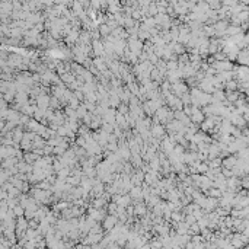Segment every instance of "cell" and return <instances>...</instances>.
Segmentation results:
<instances>
[{
	"label": "cell",
	"mask_w": 249,
	"mask_h": 249,
	"mask_svg": "<svg viewBox=\"0 0 249 249\" xmlns=\"http://www.w3.org/2000/svg\"><path fill=\"white\" fill-rule=\"evenodd\" d=\"M165 127L162 124H152L150 127V133H152V137H156V139H165Z\"/></svg>",
	"instance_id": "1"
},
{
	"label": "cell",
	"mask_w": 249,
	"mask_h": 249,
	"mask_svg": "<svg viewBox=\"0 0 249 249\" xmlns=\"http://www.w3.org/2000/svg\"><path fill=\"white\" fill-rule=\"evenodd\" d=\"M191 121L194 124H201L204 121V114L198 106H192V115H191Z\"/></svg>",
	"instance_id": "2"
},
{
	"label": "cell",
	"mask_w": 249,
	"mask_h": 249,
	"mask_svg": "<svg viewBox=\"0 0 249 249\" xmlns=\"http://www.w3.org/2000/svg\"><path fill=\"white\" fill-rule=\"evenodd\" d=\"M117 221H118V217H115V216H108V217L105 219V221H104V229L109 230V229H112V227H115Z\"/></svg>",
	"instance_id": "3"
},
{
	"label": "cell",
	"mask_w": 249,
	"mask_h": 249,
	"mask_svg": "<svg viewBox=\"0 0 249 249\" xmlns=\"http://www.w3.org/2000/svg\"><path fill=\"white\" fill-rule=\"evenodd\" d=\"M144 213H146V206H144V204H140V202H137V204H136V208H134V214L143 216Z\"/></svg>",
	"instance_id": "4"
},
{
	"label": "cell",
	"mask_w": 249,
	"mask_h": 249,
	"mask_svg": "<svg viewBox=\"0 0 249 249\" xmlns=\"http://www.w3.org/2000/svg\"><path fill=\"white\" fill-rule=\"evenodd\" d=\"M60 104H61V102L58 101L57 98L53 96V98H51V102H50V108H51V109H58V108H60Z\"/></svg>",
	"instance_id": "5"
}]
</instances>
